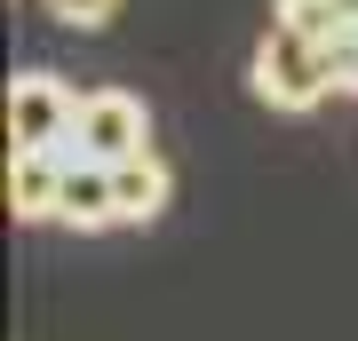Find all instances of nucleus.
<instances>
[{
  "label": "nucleus",
  "mask_w": 358,
  "mask_h": 341,
  "mask_svg": "<svg viewBox=\"0 0 358 341\" xmlns=\"http://www.w3.org/2000/svg\"><path fill=\"white\" fill-rule=\"evenodd\" d=\"M247 79H255V96L271 103V112H310V103H327V96H334V48L271 16V32L255 40V63H247Z\"/></svg>",
  "instance_id": "obj_1"
},
{
  "label": "nucleus",
  "mask_w": 358,
  "mask_h": 341,
  "mask_svg": "<svg viewBox=\"0 0 358 341\" xmlns=\"http://www.w3.org/2000/svg\"><path fill=\"white\" fill-rule=\"evenodd\" d=\"M80 96L56 72H16L8 79V151H72Z\"/></svg>",
  "instance_id": "obj_2"
},
{
  "label": "nucleus",
  "mask_w": 358,
  "mask_h": 341,
  "mask_svg": "<svg viewBox=\"0 0 358 341\" xmlns=\"http://www.w3.org/2000/svg\"><path fill=\"white\" fill-rule=\"evenodd\" d=\"M136 151H152V112H143L128 88H96V96H80L72 151H64V159H103V167H120V159H136Z\"/></svg>",
  "instance_id": "obj_3"
},
{
  "label": "nucleus",
  "mask_w": 358,
  "mask_h": 341,
  "mask_svg": "<svg viewBox=\"0 0 358 341\" xmlns=\"http://www.w3.org/2000/svg\"><path fill=\"white\" fill-rule=\"evenodd\" d=\"M56 206H64V151H8V215L56 222Z\"/></svg>",
  "instance_id": "obj_4"
},
{
  "label": "nucleus",
  "mask_w": 358,
  "mask_h": 341,
  "mask_svg": "<svg viewBox=\"0 0 358 341\" xmlns=\"http://www.w3.org/2000/svg\"><path fill=\"white\" fill-rule=\"evenodd\" d=\"M56 222H72V230H112L120 222V190H112L103 159H64V206H56Z\"/></svg>",
  "instance_id": "obj_5"
},
{
  "label": "nucleus",
  "mask_w": 358,
  "mask_h": 341,
  "mask_svg": "<svg viewBox=\"0 0 358 341\" xmlns=\"http://www.w3.org/2000/svg\"><path fill=\"white\" fill-rule=\"evenodd\" d=\"M112 190H120V222H159V215H167V190H176V175H167L152 151H136V159H120V167H112Z\"/></svg>",
  "instance_id": "obj_6"
},
{
  "label": "nucleus",
  "mask_w": 358,
  "mask_h": 341,
  "mask_svg": "<svg viewBox=\"0 0 358 341\" xmlns=\"http://www.w3.org/2000/svg\"><path fill=\"white\" fill-rule=\"evenodd\" d=\"M40 8H48L64 32H103V24L120 16V0H40Z\"/></svg>",
  "instance_id": "obj_7"
},
{
  "label": "nucleus",
  "mask_w": 358,
  "mask_h": 341,
  "mask_svg": "<svg viewBox=\"0 0 358 341\" xmlns=\"http://www.w3.org/2000/svg\"><path fill=\"white\" fill-rule=\"evenodd\" d=\"M279 24H294V32H310V40L334 48V0H279Z\"/></svg>",
  "instance_id": "obj_8"
}]
</instances>
